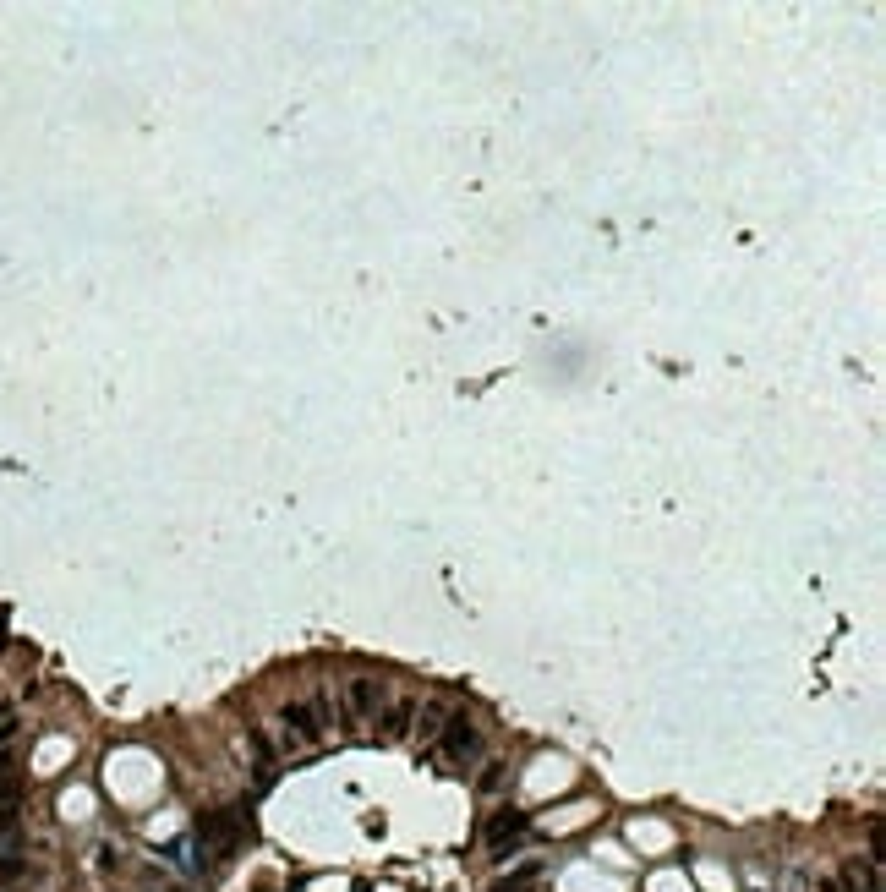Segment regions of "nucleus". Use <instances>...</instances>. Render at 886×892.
<instances>
[{"instance_id": "1", "label": "nucleus", "mask_w": 886, "mask_h": 892, "mask_svg": "<svg viewBox=\"0 0 886 892\" xmlns=\"http://www.w3.org/2000/svg\"><path fill=\"white\" fill-rule=\"evenodd\" d=\"M329 695L317 690L307 701H290L279 712V745L285 750H307V745H323V734H329Z\"/></svg>"}, {"instance_id": "2", "label": "nucleus", "mask_w": 886, "mask_h": 892, "mask_svg": "<svg viewBox=\"0 0 886 892\" xmlns=\"http://www.w3.org/2000/svg\"><path fill=\"white\" fill-rule=\"evenodd\" d=\"M427 750H433L438 761H449V767H465V761H476V755H482V728H476L465 712H454L449 723H443V734H438Z\"/></svg>"}, {"instance_id": "3", "label": "nucleus", "mask_w": 886, "mask_h": 892, "mask_svg": "<svg viewBox=\"0 0 886 892\" xmlns=\"http://www.w3.org/2000/svg\"><path fill=\"white\" fill-rule=\"evenodd\" d=\"M383 701V685L378 679H345L339 685V712H345V723H367L372 712Z\"/></svg>"}, {"instance_id": "4", "label": "nucleus", "mask_w": 886, "mask_h": 892, "mask_svg": "<svg viewBox=\"0 0 886 892\" xmlns=\"http://www.w3.org/2000/svg\"><path fill=\"white\" fill-rule=\"evenodd\" d=\"M837 892H881V854H853L837 871Z\"/></svg>"}, {"instance_id": "5", "label": "nucleus", "mask_w": 886, "mask_h": 892, "mask_svg": "<svg viewBox=\"0 0 886 892\" xmlns=\"http://www.w3.org/2000/svg\"><path fill=\"white\" fill-rule=\"evenodd\" d=\"M454 717V706L449 701H416V717H411V734L421 739V745H433L438 734H443V723Z\"/></svg>"}, {"instance_id": "6", "label": "nucleus", "mask_w": 886, "mask_h": 892, "mask_svg": "<svg viewBox=\"0 0 886 892\" xmlns=\"http://www.w3.org/2000/svg\"><path fill=\"white\" fill-rule=\"evenodd\" d=\"M411 717H416V701L400 695V701H389V712L378 717V734H383V739H405V734H411Z\"/></svg>"}, {"instance_id": "7", "label": "nucleus", "mask_w": 886, "mask_h": 892, "mask_svg": "<svg viewBox=\"0 0 886 892\" xmlns=\"http://www.w3.org/2000/svg\"><path fill=\"white\" fill-rule=\"evenodd\" d=\"M520 832H525V810H503V816H493V821H487V843H493V849H503V843H515Z\"/></svg>"}, {"instance_id": "8", "label": "nucleus", "mask_w": 886, "mask_h": 892, "mask_svg": "<svg viewBox=\"0 0 886 892\" xmlns=\"http://www.w3.org/2000/svg\"><path fill=\"white\" fill-rule=\"evenodd\" d=\"M203 843L230 849V843H235V816H214V821H203Z\"/></svg>"}, {"instance_id": "9", "label": "nucleus", "mask_w": 886, "mask_h": 892, "mask_svg": "<svg viewBox=\"0 0 886 892\" xmlns=\"http://www.w3.org/2000/svg\"><path fill=\"white\" fill-rule=\"evenodd\" d=\"M509 783V761H487V772H482V794H498Z\"/></svg>"}, {"instance_id": "10", "label": "nucleus", "mask_w": 886, "mask_h": 892, "mask_svg": "<svg viewBox=\"0 0 886 892\" xmlns=\"http://www.w3.org/2000/svg\"><path fill=\"white\" fill-rule=\"evenodd\" d=\"M11 739H17V706L0 695V745H11Z\"/></svg>"}, {"instance_id": "11", "label": "nucleus", "mask_w": 886, "mask_h": 892, "mask_svg": "<svg viewBox=\"0 0 886 892\" xmlns=\"http://www.w3.org/2000/svg\"><path fill=\"white\" fill-rule=\"evenodd\" d=\"M788 892H810V887H804V881H793V887H788Z\"/></svg>"}, {"instance_id": "12", "label": "nucleus", "mask_w": 886, "mask_h": 892, "mask_svg": "<svg viewBox=\"0 0 886 892\" xmlns=\"http://www.w3.org/2000/svg\"><path fill=\"white\" fill-rule=\"evenodd\" d=\"M170 892H181V887H170Z\"/></svg>"}]
</instances>
